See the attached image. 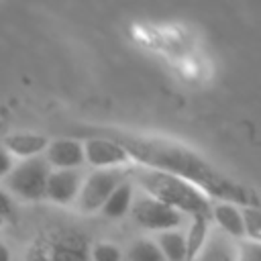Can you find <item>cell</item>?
I'll list each match as a JSON object with an SVG mask.
<instances>
[{
    "mask_svg": "<svg viewBox=\"0 0 261 261\" xmlns=\"http://www.w3.org/2000/svg\"><path fill=\"white\" fill-rule=\"evenodd\" d=\"M245 239L261 241V208L259 206H241Z\"/></svg>",
    "mask_w": 261,
    "mask_h": 261,
    "instance_id": "17",
    "label": "cell"
},
{
    "mask_svg": "<svg viewBox=\"0 0 261 261\" xmlns=\"http://www.w3.org/2000/svg\"><path fill=\"white\" fill-rule=\"evenodd\" d=\"M237 261H261V241L239 239L237 241Z\"/></svg>",
    "mask_w": 261,
    "mask_h": 261,
    "instance_id": "19",
    "label": "cell"
},
{
    "mask_svg": "<svg viewBox=\"0 0 261 261\" xmlns=\"http://www.w3.org/2000/svg\"><path fill=\"white\" fill-rule=\"evenodd\" d=\"M82 188V175L75 169H51L47 177L45 198L55 204H69L77 200Z\"/></svg>",
    "mask_w": 261,
    "mask_h": 261,
    "instance_id": "9",
    "label": "cell"
},
{
    "mask_svg": "<svg viewBox=\"0 0 261 261\" xmlns=\"http://www.w3.org/2000/svg\"><path fill=\"white\" fill-rule=\"evenodd\" d=\"M128 177L139 184V188L143 192H147L149 196L157 198L159 202L179 210L181 214H210V198L198 190L194 184L159 171V169H151V167H143L139 165L137 169H128Z\"/></svg>",
    "mask_w": 261,
    "mask_h": 261,
    "instance_id": "2",
    "label": "cell"
},
{
    "mask_svg": "<svg viewBox=\"0 0 261 261\" xmlns=\"http://www.w3.org/2000/svg\"><path fill=\"white\" fill-rule=\"evenodd\" d=\"M210 218L216 222V226L226 232L232 239H245V226H243V210L239 204L216 200V204L210 206Z\"/></svg>",
    "mask_w": 261,
    "mask_h": 261,
    "instance_id": "11",
    "label": "cell"
},
{
    "mask_svg": "<svg viewBox=\"0 0 261 261\" xmlns=\"http://www.w3.org/2000/svg\"><path fill=\"white\" fill-rule=\"evenodd\" d=\"M133 198H135V181L130 177H126L122 184H118L114 188V192L106 198V202L100 210L108 218H122L124 214L130 212Z\"/></svg>",
    "mask_w": 261,
    "mask_h": 261,
    "instance_id": "13",
    "label": "cell"
},
{
    "mask_svg": "<svg viewBox=\"0 0 261 261\" xmlns=\"http://www.w3.org/2000/svg\"><path fill=\"white\" fill-rule=\"evenodd\" d=\"M86 135L88 139L84 141V155H86V163H90L92 167L96 169L122 167L130 161L126 149L112 137L96 130H86Z\"/></svg>",
    "mask_w": 261,
    "mask_h": 261,
    "instance_id": "6",
    "label": "cell"
},
{
    "mask_svg": "<svg viewBox=\"0 0 261 261\" xmlns=\"http://www.w3.org/2000/svg\"><path fill=\"white\" fill-rule=\"evenodd\" d=\"M128 177V169L122 167H106L96 169L86 179H82V188L77 194V204L84 212H96L104 206L106 198L114 192L118 184Z\"/></svg>",
    "mask_w": 261,
    "mask_h": 261,
    "instance_id": "5",
    "label": "cell"
},
{
    "mask_svg": "<svg viewBox=\"0 0 261 261\" xmlns=\"http://www.w3.org/2000/svg\"><path fill=\"white\" fill-rule=\"evenodd\" d=\"M90 259L92 261H122V251L108 241H100L92 245L90 249Z\"/></svg>",
    "mask_w": 261,
    "mask_h": 261,
    "instance_id": "18",
    "label": "cell"
},
{
    "mask_svg": "<svg viewBox=\"0 0 261 261\" xmlns=\"http://www.w3.org/2000/svg\"><path fill=\"white\" fill-rule=\"evenodd\" d=\"M100 133L118 141L126 149L130 161H135L143 167H151V169H159V171L177 175V177L194 184L208 198L232 202L239 206H259L255 192H251L243 184H239L232 177H228L226 173H222L206 157L188 149L186 145H179V143L167 141V139H157V137H141V135H133V133H124V130L104 128Z\"/></svg>",
    "mask_w": 261,
    "mask_h": 261,
    "instance_id": "1",
    "label": "cell"
},
{
    "mask_svg": "<svg viewBox=\"0 0 261 261\" xmlns=\"http://www.w3.org/2000/svg\"><path fill=\"white\" fill-rule=\"evenodd\" d=\"M49 145V139L45 135H37V133H10L4 137L2 147L18 159H29V157H37L41 153H45Z\"/></svg>",
    "mask_w": 261,
    "mask_h": 261,
    "instance_id": "12",
    "label": "cell"
},
{
    "mask_svg": "<svg viewBox=\"0 0 261 261\" xmlns=\"http://www.w3.org/2000/svg\"><path fill=\"white\" fill-rule=\"evenodd\" d=\"M0 261H10V249L0 241Z\"/></svg>",
    "mask_w": 261,
    "mask_h": 261,
    "instance_id": "23",
    "label": "cell"
},
{
    "mask_svg": "<svg viewBox=\"0 0 261 261\" xmlns=\"http://www.w3.org/2000/svg\"><path fill=\"white\" fill-rule=\"evenodd\" d=\"M45 159L51 169H77L86 163L84 143L77 139H55L45 149Z\"/></svg>",
    "mask_w": 261,
    "mask_h": 261,
    "instance_id": "8",
    "label": "cell"
},
{
    "mask_svg": "<svg viewBox=\"0 0 261 261\" xmlns=\"http://www.w3.org/2000/svg\"><path fill=\"white\" fill-rule=\"evenodd\" d=\"M130 216L133 220L147 230H169V228H179L184 214L163 202H159L157 198L149 196L147 192H139L133 198V206H130Z\"/></svg>",
    "mask_w": 261,
    "mask_h": 261,
    "instance_id": "4",
    "label": "cell"
},
{
    "mask_svg": "<svg viewBox=\"0 0 261 261\" xmlns=\"http://www.w3.org/2000/svg\"><path fill=\"white\" fill-rule=\"evenodd\" d=\"M12 198L4 192V190H0V220H6V218H10L12 216Z\"/></svg>",
    "mask_w": 261,
    "mask_h": 261,
    "instance_id": "20",
    "label": "cell"
},
{
    "mask_svg": "<svg viewBox=\"0 0 261 261\" xmlns=\"http://www.w3.org/2000/svg\"><path fill=\"white\" fill-rule=\"evenodd\" d=\"M157 247L161 249L165 261H186L188 257V245H186V232L177 228L161 230L157 234Z\"/></svg>",
    "mask_w": 261,
    "mask_h": 261,
    "instance_id": "14",
    "label": "cell"
},
{
    "mask_svg": "<svg viewBox=\"0 0 261 261\" xmlns=\"http://www.w3.org/2000/svg\"><path fill=\"white\" fill-rule=\"evenodd\" d=\"M126 259L128 261H165V257H163L161 249L157 247V243L149 241V239L135 241L126 251Z\"/></svg>",
    "mask_w": 261,
    "mask_h": 261,
    "instance_id": "16",
    "label": "cell"
},
{
    "mask_svg": "<svg viewBox=\"0 0 261 261\" xmlns=\"http://www.w3.org/2000/svg\"><path fill=\"white\" fill-rule=\"evenodd\" d=\"M27 261H51L49 255H47V249L43 247V243H37L29 249V255H27Z\"/></svg>",
    "mask_w": 261,
    "mask_h": 261,
    "instance_id": "21",
    "label": "cell"
},
{
    "mask_svg": "<svg viewBox=\"0 0 261 261\" xmlns=\"http://www.w3.org/2000/svg\"><path fill=\"white\" fill-rule=\"evenodd\" d=\"M51 173V165L47 163L45 157H29L20 159V163L12 165L8 175L4 177V184L10 194H14L20 200H41L45 198V188H47V177Z\"/></svg>",
    "mask_w": 261,
    "mask_h": 261,
    "instance_id": "3",
    "label": "cell"
},
{
    "mask_svg": "<svg viewBox=\"0 0 261 261\" xmlns=\"http://www.w3.org/2000/svg\"><path fill=\"white\" fill-rule=\"evenodd\" d=\"M194 261H237V239L228 237L220 228H210Z\"/></svg>",
    "mask_w": 261,
    "mask_h": 261,
    "instance_id": "10",
    "label": "cell"
},
{
    "mask_svg": "<svg viewBox=\"0 0 261 261\" xmlns=\"http://www.w3.org/2000/svg\"><path fill=\"white\" fill-rule=\"evenodd\" d=\"M12 165H14L12 155H10V153H8L4 147H0V179L8 175V171L12 169Z\"/></svg>",
    "mask_w": 261,
    "mask_h": 261,
    "instance_id": "22",
    "label": "cell"
},
{
    "mask_svg": "<svg viewBox=\"0 0 261 261\" xmlns=\"http://www.w3.org/2000/svg\"><path fill=\"white\" fill-rule=\"evenodd\" d=\"M210 214H196L192 216V224L186 232V245H188V257L186 261H194L198 251L202 249L208 232H210Z\"/></svg>",
    "mask_w": 261,
    "mask_h": 261,
    "instance_id": "15",
    "label": "cell"
},
{
    "mask_svg": "<svg viewBox=\"0 0 261 261\" xmlns=\"http://www.w3.org/2000/svg\"><path fill=\"white\" fill-rule=\"evenodd\" d=\"M51 261H90V245L77 230L65 228L53 234L51 241L43 243Z\"/></svg>",
    "mask_w": 261,
    "mask_h": 261,
    "instance_id": "7",
    "label": "cell"
}]
</instances>
